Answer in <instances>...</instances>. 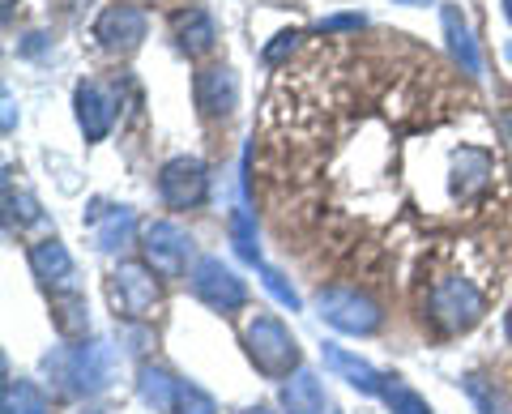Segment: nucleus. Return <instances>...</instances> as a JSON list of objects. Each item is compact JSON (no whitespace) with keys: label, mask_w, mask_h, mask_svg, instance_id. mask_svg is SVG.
<instances>
[{"label":"nucleus","mask_w":512,"mask_h":414,"mask_svg":"<svg viewBox=\"0 0 512 414\" xmlns=\"http://www.w3.org/2000/svg\"><path fill=\"white\" fill-rule=\"evenodd\" d=\"M43 368L52 372V380L64 393H103L111 376H116V355H111L107 342H82L47 355Z\"/></svg>","instance_id":"nucleus-1"},{"label":"nucleus","mask_w":512,"mask_h":414,"mask_svg":"<svg viewBox=\"0 0 512 414\" xmlns=\"http://www.w3.org/2000/svg\"><path fill=\"white\" fill-rule=\"evenodd\" d=\"M248 359L256 363V372L269 380H291L299 372V342L274 312H256L244 329Z\"/></svg>","instance_id":"nucleus-2"},{"label":"nucleus","mask_w":512,"mask_h":414,"mask_svg":"<svg viewBox=\"0 0 512 414\" xmlns=\"http://www.w3.org/2000/svg\"><path fill=\"white\" fill-rule=\"evenodd\" d=\"M483 312H487V299L470 278L444 274V278L431 282L427 316H431V325H436L440 333H466V329H474L478 321H483Z\"/></svg>","instance_id":"nucleus-3"},{"label":"nucleus","mask_w":512,"mask_h":414,"mask_svg":"<svg viewBox=\"0 0 512 414\" xmlns=\"http://www.w3.org/2000/svg\"><path fill=\"white\" fill-rule=\"evenodd\" d=\"M316 308L333 329L355 333V338H367V333H376L384 325V312L376 299L350 291V286H325V291L316 295Z\"/></svg>","instance_id":"nucleus-4"},{"label":"nucleus","mask_w":512,"mask_h":414,"mask_svg":"<svg viewBox=\"0 0 512 414\" xmlns=\"http://www.w3.org/2000/svg\"><path fill=\"white\" fill-rule=\"evenodd\" d=\"M107 295H111V308L124 321H146V316L158 308V274L150 265H137L128 261L120 265L107 282Z\"/></svg>","instance_id":"nucleus-5"},{"label":"nucleus","mask_w":512,"mask_h":414,"mask_svg":"<svg viewBox=\"0 0 512 414\" xmlns=\"http://www.w3.org/2000/svg\"><path fill=\"white\" fill-rule=\"evenodd\" d=\"M141 257L158 278H184L188 257H192V235L175 222H150L141 231Z\"/></svg>","instance_id":"nucleus-6"},{"label":"nucleus","mask_w":512,"mask_h":414,"mask_svg":"<svg viewBox=\"0 0 512 414\" xmlns=\"http://www.w3.org/2000/svg\"><path fill=\"white\" fill-rule=\"evenodd\" d=\"M192 295L201 304H210L214 312H235L248 304V282L218 257H201L197 269H192Z\"/></svg>","instance_id":"nucleus-7"},{"label":"nucleus","mask_w":512,"mask_h":414,"mask_svg":"<svg viewBox=\"0 0 512 414\" xmlns=\"http://www.w3.org/2000/svg\"><path fill=\"white\" fill-rule=\"evenodd\" d=\"M77 103V120H82V133L86 141H103L116 124V111H120V86L111 82H82L73 94Z\"/></svg>","instance_id":"nucleus-8"},{"label":"nucleus","mask_w":512,"mask_h":414,"mask_svg":"<svg viewBox=\"0 0 512 414\" xmlns=\"http://www.w3.org/2000/svg\"><path fill=\"white\" fill-rule=\"evenodd\" d=\"M158 193L171 210H192V205L205 201V167L197 158H171L158 175Z\"/></svg>","instance_id":"nucleus-9"},{"label":"nucleus","mask_w":512,"mask_h":414,"mask_svg":"<svg viewBox=\"0 0 512 414\" xmlns=\"http://www.w3.org/2000/svg\"><path fill=\"white\" fill-rule=\"evenodd\" d=\"M94 35L103 39L107 52H133V47H141V39H146V13H141L137 5H111L99 26H94Z\"/></svg>","instance_id":"nucleus-10"},{"label":"nucleus","mask_w":512,"mask_h":414,"mask_svg":"<svg viewBox=\"0 0 512 414\" xmlns=\"http://www.w3.org/2000/svg\"><path fill=\"white\" fill-rule=\"evenodd\" d=\"M491 171H495V158L483 146H461L453 150V197L457 201H474L478 193H487L491 184Z\"/></svg>","instance_id":"nucleus-11"},{"label":"nucleus","mask_w":512,"mask_h":414,"mask_svg":"<svg viewBox=\"0 0 512 414\" xmlns=\"http://www.w3.org/2000/svg\"><path fill=\"white\" fill-rule=\"evenodd\" d=\"M86 227H90V244L94 248L116 252L120 244H128V235H133V210H128V205L94 201L90 214H86Z\"/></svg>","instance_id":"nucleus-12"},{"label":"nucleus","mask_w":512,"mask_h":414,"mask_svg":"<svg viewBox=\"0 0 512 414\" xmlns=\"http://www.w3.org/2000/svg\"><path fill=\"white\" fill-rule=\"evenodd\" d=\"M192 99H197L201 116H227V111L239 103V82L227 65L201 69L197 82H192Z\"/></svg>","instance_id":"nucleus-13"},{"label":"nucleus","mask_w":512,"mask_h":414,"mask_svg":"<svg viewBox=\"0 0 512 414\" xmlns=\"http://www.w3.org/2000/svg\"><path fill=\"white\" fill-rule=\"evenodd\" d=\"M320 359H325V368L333 376H342L346 385L359 389V393H380V385H384V376L372 368V363L359 359V355H350V350H342V346H333V342L320 346Z\"/></svg>","instance_id":"nucleus-14"},{"label":"nucleus","mask_w":512,"mask_h":414,"mask_svg":"<svg viewBox=\"0 0 512 414\" xmlns=\"http://www.w3.org/2000/svg\"><path fill=\"white\" fill-rule=\"evenodd\" d=\"M30 269H35V278H43L47 286H56V291H77L73 286V257L64 252L60 240H43L30 248Z\"/></svg>","instance_id":"nucleus-15"},{"label":"nucleus","mask_w":512,"mask_h":414,"mask_svg":"<svg viewBox=\"0 0 512 414\" xmlns=\"http://www.w3.org/2000/svg\"><path fill=\"white\" fill-rule=\"evenodd\" d=\"M282 410L286 414H329V397L320 389L316 372L299 368L291 380L282 385Z\"/></svg>","instance_id":"nucleus-16"},{"label":"nucleus","mask_w":512,"mask_h":414,"mask_svg":"<svg viewBox=\"0 0 512 414\" xmlns=\"http://www.w3.org/2000/svg\"><path fill=\"white\" fill-rule=\"evenodd\" d=\"M175 35H180V47L188 56H205L214 47L218 30L205 9H184V13H175Z\"/></svg>","instance_id":"nucleus-17"},{"label":"nucleus","mask_w":512,"mask_h":414,"mask_svg":"<svg viewBox=\"0 0 512 414\" xmlns=\"http://www.w3.org/2000/svg\"><path fill=\"white\" fill-rule=\"evenodd\" d=\"M444 35H448V47H453V56H457L461 69H466L470 77L483 73V60H478L474 35H470V26H466V18H461L457 5H444Z\"/></svg>","instance_id":"nucleus-18"},{"label":"nucleus","mask_w":512,"mask_h":414,"mask_svg":"<svg viewBox=\"0 0 512 414\" xmlns=\"http://www.w3.org/2000/svg\"><path fill=\"white\" fill-rule=\"evenodd\" d=\"M175 389H180V380H175L171 372H163V368H154V363H146V368L137 372V393H141V402L154 406L158 414H171V410H175Z\"/></svg>","instance_id":"nucleus-19"},{"label":"nucleus","mask_w":512,"mask_h":414,"mask_svg":"<svg viewBox=\"0 0 512 414\" xmlns=\"http://www.w3.org/2000/svg\"><path fill=\"white\" fill-rule=\"evenodd\" d=\"M0 410L5 414H47V393L35 385V380H5L0 389Z\"/></svg>","instance_id":"nucleus-20"},{"label":"nucleus","mask_w":512,"mask_h":414,"mask_svg":"<svg viewBox=\"0 0 512 414\" xmlns=\"http://www.w3.org/2000/svg\"><path fill=\"white\" fill-rule=\"evenodd\" d=\"M380 397H384V406H389L393 414H431L427 406V397L406 385L402 376H384V385H380Z\"/></svg>","instance_id":"nucleus-21"},{"label":"nucleus","mask_w":512,"mask_h":414,"mask_svg":"<svg viewBox=\"0 0 512 414\" xmlns=\"http://www.w3.org/2000/svg\"><path fill=\"white\" fill-rule=\"evenodd\" d=\"M52 308H56V329L64 338H77L86 333V299L77 291H56L52 295Z\"/></svg>","instance_id":"nucleus-22"},{"label":"nucleus","mask_w":512,"mask_h":414,"mask_svg":"<svg viewBox=\"0 0 512 414\" xmlns=\"http://www.w3.org/2000/svg\"><path fill=\"white\" fill-rule=\"evenodd\" d=\"M231 240H235V252L252 265H261V248H256V231H252V214L239 205V210L231 214Z\"/></svg>","instance_id":"nucleus-23"},{"label":"nucleus","mask_w":512,"mask_h":414,"mask_svg":"<svg viewBox=\"0 0 512 414\" xmlns=\"http://www.w3.org/2000/svg\"><path fill=\"white\" fill-rule=\"evenodd\" d=\"M171 414H218V402L201 385H192V380H180V389H175V410Z\"/></svg>","instance_id":"nucleus-24"},{"label":"nucleus","mask_w":512,"mask_h":414,"mask_svg":"<svg viewBox=\"0 0 512 414\" xmlns=\"http://www.w3.org/2000/svg\"><path fill=\"white\" fill-rule=\"evenodd\" d=\"M261 274H265V291L274 295L278 304H286V308H299V295H295V286L286 282V278L278 274V269H261Z\"/></svg>","instance_id":"nucleus-25"},{"label":"nucleus","mask_w":512,"mask_h":414,"mask_svg":"<svg viewBox=\"0 0 512 414\" xmlns=\"http://www.w3.org/2000/svg\"><path fill=\"white\" fill-rule=\"evenodd\" d=\"M295 43H299V30H282V35L265 47V60H269V65H278L282 56H291V52H295Z\"/></svg>","instance_id":"nucleus-26"},{"label":"nucleus","mask_w":512,"mask_h":414,"mask_svg":"<svg viewBox=\"0 0 512 414\" xmlns=\"http://www.w3.org/2000/svg\"><path fill=\"white\" fill-rule=\"evenodd\" d=\"M466 393H470V402H474L478 410H483V414H500V406L491 402V393H487L483 385H478V376H466Z\"/></svg>","instance_id":"nucleus-27"},{"label":"nucleus","mask_w":512,"mask_h":414,"mask_svg":"<svg viewBox=\"0 0 512 414\" xmlns=\"http://www.w3.org/2000/svg\"><path fill=\"white\" fill-rule=\"evenodd\" d=\"M359 26H363L359 13H338V18H325V22H320V35H333V30H359Z\"/></svg>","instance_id":"nucleus-28"},{"label":"nucleus","mask_w":512,"mask_h":414,"mask_svg":"<svg viewBox=\"0 0 512 414\" xmlns=\"http://www.w3.org/2000/svg\"><path fill=\"white\" fill-rule=\"evenodd\" d=\"M500 120H504V133H508V141H512V99L504 103V111H500Z\"/></svg>","instance_id":"nucleus-29"},{"label":"nucleus","mask_w":512,"mask_h":414,"mask_svg":"<svg viewBox=\"0 0 512 414\" xmlns=\"http://www.w3.org/2000/svg\"><path fill=\"white\" fill-rule=\"evenodd\" d=\"M244 414H274V410H269V406H248Z\"/></svg>","instance_id":"nucleus-30"},{"label":"nucleus","mask_w":512,"mask_h":414,"mask_svg":"<svg viewBox=\"0 0 512 414\" xmlns=\"http://www.w3.org/2000/svg\"><path fill=\"white\" fill-rule=\"evenodd\" d=\"M504 13H508V22H512V0H504Z\"/></svg>","instance_id":"nucleus-31"},{"label":"nucleus","mask_w":512,"mask_h":414,"mask_svg":"<svg viewBox=\"0 0 512 414\" xmlns=\"http://www.w3.org/2000/svg\"><path fill=\"white\" fill-rule=\"evenodd\" d=\"M508 338H512V312H508Z\"/></svg>","instance_id":"nucleus-32"},{"label":"nucleus","mask_w":512,"mask_h":414,"mask_svg":"<svg viewBox=\"0 0 512 414\" xmlns=\"http://www.w3.org/2000/svg\"><path fill=\"white\" fill-rule=\"evenodd\" d=\"M508 60H512V43H508Z\"/></svg>","instance_id":"nucleus-33"},{"label":"nucleus","mask_w":512,"mask_h":414,"mask_svg":"<svg viewBox=\"0 0 512 414\" xmlns=\"http://www.w3.org/2000/svg\"><path fill=\"white\" fill-rule=\"evenodd\" d=\"M406 5H414V0H406Z\"/></svg>","instance_id":"nucleus-34"}]
</instances>
